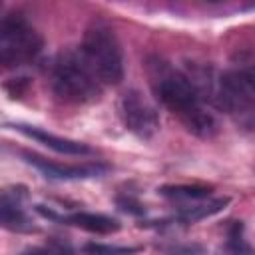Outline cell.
<instances>
[{
	"mask_svg": "<svg viewBox=\"0 0 255 255\" xmlns=\"http://www.w3.org/2000/svg\"><path fill=\"white\" fill-rule=\"evenodd\" d=\"M145 70L155 98L183 124L187 131L203 139H209L217 133V122L213 114L207 112L199 94L181 70H175L159 56H149L145 60Z\"/></svg>",
	"mask_w": 255,
	"mask_h": 255,
	"instance_id": "1",
	"label": "cell"
},
{
	"mask_svg": "<svg viewBox=\"0 0 255 255\" xmlns=\"http://www.w3.org/2000/svg\"><path fill=\"white\" fill-rule=\"evenodd\" d=\"M50 86L58 100L66 104H92L100 98L102 86L84 56L76 50H62L50 66Z\"/></svg>",
	"mask_w": 255,
	"mask_h": 255,
	"instance_id": "2",
	"label": "cell"
},
{
	"mask_svg": "<svg viewBox=\"0 0 255 255\" xmlns=\"http://www.w3.org/2000/svg\"><path fill=\"white\" fill-rule=\"evenodd\" d=\"M80 54L94 72L100 84L116 86L124 80V54L118 36L112 26L104 20H94L88 24Z\"/></svg>",
	"mask_w": 255,
	"mask_h": 255,
	"instance_id": "3",
	"label": "cell"
},
{
	"mask_svg": "<svg viewBox=\"0 0 255 255\" xmlns=\"http://www.w3.org/2000/svg\"><path fill=\"white\" fill-rule=\"evenodd\" d=\"M44 48L40 32L18 12L6 14L0 20V64L18 68L38 58Z\"/></svg>",
	"mask_w": 255,
	"mask_h": 255,
	"instance_id": "4",
	"label": "cell"
},
{
	"mask_svg": "<svg viewBox=\"0 0 255 255\" xmlns=\"http://www.w3.org/2000/svg\"><path fill=\"white\" fill-rule=\"evenodd\" d=\"M217 110L233 118L243 129H255V86L241 68L221 72Z\"/></svg>",
	"mask_w": 255,
	"mask_h": 255,
	"instance_id": "5",
	"label": "cell"
},
{
	"mask_svg": "<svg viewBox=\"0 0 255 255\" xmlns=\"http://www.w3.org/2000/svg\"><path fill=\"white\" fill-rule=\"evenodd\" d=\"M120 118L124 126L139 139H151L159 129L155 108L137 90H128L120 98Z\"/></svg>",
	"mask_w": 255,
	"mask_h": 255,
	"instance_id": "6",
	"label": "cell"
},
{
	"mask_svg": "<svg viewBox=\"0 0 255 255\" xmlns=\"http://www.w3.org/2000/svg\"><path fill=\"white\" fill-rule=\"evenodd\" d=\"M22 159L36 167L46 179L54 181H78V179H92V177H102L104 173L110 171L106 163H58L50 161L34 151H20Z\"/></svg>",
	"mask_w": 255,
	"mask_h": 255,
	"instance_id": "7",
	"label": "cell"
},
{
	"mask_svg": "<svg viewBox=\"0 0 255 255\" xmlns=\"http://www.w3.org/2000/svg\"><path fill=\"white\" fill-rule=\"evenodd\" d=\"M36 211L42 217H48V219H54V221H62V223H68V225H74V227H80L84 231L98 233V235H110V233H116V231L122 229V223L118 219H114L110 215H104V213L76 211V213H70V215H58L52 209H46L44 205H36Z\"/></svg>",
	"mask_w": 255,
	"mask_h": 255,
	"instance_id": "8",
	"label": "cell"
},
{
	"mask_svg": "<svg viewBox=\"0 0 255 255\" xmlns=\"http://www.w3.org/2000/svg\"><path fill=\"white\" fill-rule=\"evenodd\" d=\"M26 199V189L24 187H14V189H4L0 197V223L8 231L16 233H30L36 231V225L28 217V213L22 207V201Z\"/></svg>",
	"mask_w": 255,
	"mask_h": 255,
	"instance_id": "9",
	"label": "cell"
},
{
	"mask_svg": "<svg viewBox=\"0 0 255 255\" xmlns=\"http://www.w3.org/2000/svg\"><path fill=\"white\" fill-rule=\"evenodd\" d=\"M12 129L20 131L22 135L46 145L48 149L56 151V153H62V155H76V157H82V155H92L94 149L82 141H76V139H68V137H62V135H56L52 131H46L42 128H36V126H30V124H10Z\"/></svg>",
	"mask_w": 255,
	"mask_h": 255,
	"instance_id": "10",
	"label": "cell"
},
{
	"mask_svg": "<svg viewBox=\"0 0 255 255\" xmlns=\"http://www.w3.org/2000/svg\"><path fill=\"white\" fill-rule=\"evenodd\" d=\"M229 203V197H217V199H207V201H197L191 207H183L177 213L179 223H195L201 219H207L219 211H223Z\"/></svg>",
	"mask_w": 255,
	"mask_h": 255,
	"instance_id": "11",
	"label": "cell"
},
{
	"mask_svg": "<svg viewBox=\"0 0 255 255\" xmlns=\"http://www.w3.org/2000/svg\"><path fill=\"white\" fill-rule=\"evenodd\" d=\"M213 191V187L209 185H185V183H177V185H161L157 189L159 195L169 197V199H185V201H201L205 197H209Z\"/></svg>",
	"mask_w": 255,
	"mask_h": 255,
	"instance_id": "12",
	"label": "cell"
},
{
	"mask_svg": "<svg viewBox=\"0 0 255 255\" xmlns=\"http://www.w3.org/2000/svg\"><path fill=\"white\" fill-rule=\"evenodd\" d=\"M217 253L219 255H255V249L251 245H247L245 239H243V225H241V221L239 223L235 221L231 225V229L227 233V241H225V245Z\"/></svg>",
	"mask_w": 255,
	"mask_h": 255,
	"instance_id": "13",
	"label": "cell"
},
{
	"mask_svg": "<svg viewBox=\"0 0 255 255\" xmlns=\"http://www.w3.org/2000/svg\"><path fill=\"white\" fill-rule=\"evenodd\" d=\"M82 255H133L137 247H120V245H104V243H86L80 249Z\"/></svg>",
	"mask_w": 255,
	"mask_h": 255,
	"instance_id": "14",
	"label": "cell"
},
{
	"mask_svg": "<svg viewBox=\"0 0 255 255\" xmlns=\"http://www.w3.org/2000/svg\"><path fill=\"white\" fill-rule=\"evenodd\" d=\"M165 255H205V247L199 243H169L161 245Z\"/></svg>",
	"mask_w": 255,
	"mask_h": 255,
	"instance_id": "15",
	"label": "cell"
},
{
	"mask_svg": "<svg viewBox=\"0 0 255 255\" xmlns=\"http://www.w3.org/2000/svg\"><path fill=\"white\" fill-rule=\"evenodd\" d=\"M116 203H118V207H120L122 211H126V213H131V215H141V213H145V207H143L135 197H129V195H118Z\"/></svg>",
	"mask_w": 255,
	"mask_h": 255,
	"instance_id": "16",
	"label": "cell"
},
{
	"mask_svg": "<svg viewBox=\"0 0 255 255\" xmlns=\"http://www.w3.org/2000/svg\"><path fill=\"white\" fill-rule=\"evenodd\" d=\"M48 249H50L52 255H74L72 245L68 241H64V239H58V237H52L48 241Z\"/></svg>",
	"mask_w": 255,
	"mask_h": 255,
	"instance_id": "17",
	"label": "cell"
},
{
	"mask_svg": "<svg viewBox=\"0 0 255 255\" xmlns=\"http://www.w3.org/2000/svg\"><path fill=\"white\" fill-rule=\"evenodd\" d=\"M20 255H52L48 247H30V249H24Z\"/></svg>",
	"mask_w": 255,
	"mask_h": 255,
	"instance_id": "18",
	"label": "cell"
},
{
	"mask_svg": "<svg viewBox=\"0 0 255 255\" xmlns=\"http://www.w3.org/2000/svg\"><path fill=\"white\" fill-rule=\"evenodd\" d=\"M245 74H247V78L253 82V86H255V62H251L249 66H245V68H241Z\"/></svg>",
	"mask_w": 255,
	"mask_h": 255,
	"instance_id": "19",
	"label": "cell"
}]
</instances>
